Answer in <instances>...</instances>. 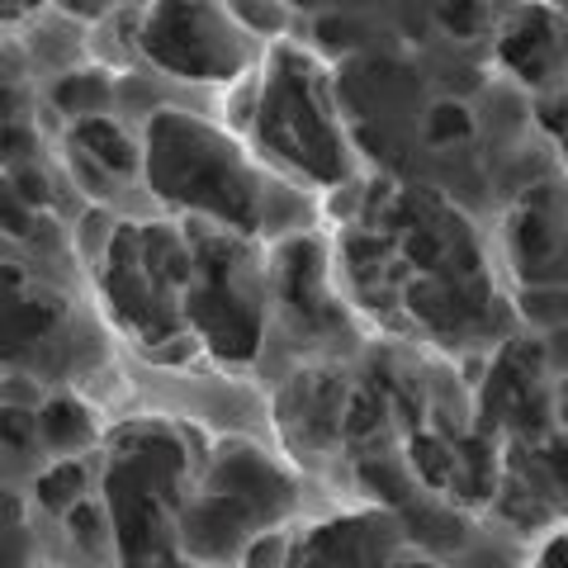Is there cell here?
Wrapping results in <instances>:
<instances>
[{
    "mask_svg": "<svg viewBox=\"0 0 568 568\" xmlns=\"http://www.w3.org/2000/svg\"><path fill=\"white\" fill-rule=\"evenodd\" d=\"M156 152H152V175L156 185L175 200H194L233 223H252V200H246V185L237 181L227 152L213 142L209 133L190 129L181 119H162L156 123Z\"/></svg>",
    "mask_w": 568,
    "mask_h": 568,
    "instance_id": "6da1fadb",
    "label": "cell"
},
{
    "mask_svg": "<svg viewBox=\"0 0 568 568\" xmlns=\"http://www.w3.org/2000/svg\"><path fill=\"white\" fill-rule=\"evenodd\" d=\"M540 114H545V129H555V133L568 129V100H545Z\"/></svg>",
    "mask_w": 568,
    "mask_h": 568,
    "instance_id": "83f0119b",
    "label": "cell"
},
{
    "mask_svg": "<svg viewBox=\"0 0 568 568\" xmlns=\"http://www.w3.org/2000/svg\"><path fill=\"white\" fill-rule=\"evenodd\" d=\"M77 142H81L85 152L100 156V166H110V171H133V148H129V138H123L114 123H104V119H81V123H77Z\"/></svg>",
    "mask_w": 568,
    "mask_h": 568,
    "instance_id": "30bf717a",
    "label": "cell"
},
{
    "mask_svg": "<svg viewBox=\"0 0 568 568\" xmlns=\"http://www.w3.org/2000/svg\"><path fill=\"white\" fill-rule=\"evenodd\" d=\"M361 484L375 488L379 497H388V503H407V484L388 465H375V459H365L361 465Z\"/></svg>",
    "mask_w": 568,
    "mask_h": 568,
    "instance_id": "ffe728a7",
    "label": "cell"
},
{
    "mask_svg": "<svg viewBox=\"0 0 568 568\" xmlns=\"http://www.w3.org/2000/svg\"><path fill=\"white\" fill-rule=\"evenodd\" d=\"M71 530H77L81 540H95V536H100V517H95V507L71 503Z\"/></svg>",
    "mask_w": 568,
    "mask_h": 568,
    "instance_id": "7402d4cb",
    "label": "cell"
},
{
    "mask_svg": "<svg viewBox=\"0 0 568 568\" xmlns=\"http://www.w3.org/2000/svg\"><path fill=\"white\" fill-rule=\"evenodd\" d=\"M104 100H110V85H104L100 77H67L58 85V104H62V110L91 114V110H100Z\"/></svg>",
    "mask_w": 568,
    "mask_h": 568,
    "instance_id": "4fadbf2b",
    "label": "cell"
},
{
    "mask_svg": "<svg viewBox=\"0 0 568 568\" xmlns=\"http://www.w3.org/2000/svg\"><path fill=\"white\" fill-rule=\"evenodd\" d=\"M142 237L133 233V227H119L114 233V246H110V298L123 323H133L148 342H166V336L175 332V317L156 304V284L142 280Z\"/></svg>",
    "mask_w": 568,
    "mask_h": 568,
    "instance_id": "3957f363",
    "label": "cell"
},
{
    "mask_svg": "<svg viewBox=\"0 0 568 568\" xmlns=\"http://www.w3.org/2000/svg\"><path fill=\"white\" fill-rule=\"evenodd\" d=\"M81 484H85L81 465H58L52 474H43V478H39V497H43L48 507H67V503H77Z\"/></svg>",
    "mask_w": 568,
    "mask_h": 568,
    "instance_id": "2e32d148",
    "label": "cell"
},
{
    "mask_svg": "<svg viewBox=\"0 0 568 568\" xmlns=\"http://www.w3.org/2000/svg\"><path fill=\"white\" fill-rule=\"evenodd\" d=\"M142 265H148V280L162 290V284H185L190 280V252L171 233L152 227L142 233Z\"/></svg>",
    "mask_w": 568,
    "mask_h": 568,
    "instance_id": "9c48e42d",
    "label": "cell"
},
{
    "mask_svg": "<svg viewBox=\"0 0 568 568\" xmlns=\"http://www.w3.org/2000/svg\"><path fill=\"white\" fill-rule=\"evenodd\" d=\"M39 432L52 440V446H77V440H85V432H91V422H85V413L77 403H48V413L39 417Z\"/></svg>",
    "mask_w": 568,
    "mask_h": 568,
    "instance_id": "8fae6325",
    "label": "cell"
},
{
    "mask_svg": "<svg viewBox=\"0 0 568 568\" xmlns=\"http://www.w3.org/2000/svg\"><path fill=\"white\" fill-rule=\"evenodd\" d=\"M440 20H446L455 33H469L478 24V10L474 6H450V10H440Z\"/></svg>",
    "mask_w": 568,
    "mask_h": 568,
    "instance_id": "484cf974",
    "label": "cell"
},
{
    "mask_svg": "<svg viewBox=\"0 0 568 568\" xmlns=\"http://www.w3.org/2000/svg\"><path fill=\"white\" fill-rule=\"evenodd\" d=\"M6 223H10V233H14V237H29V219H24L20 194H14V190H6Z\"/></svg>",
    "mask_w": 568,
    "mask_h": 568,
    "instance_id": "d4e9b609",
    "label": "cell"
},
{
    "mask_svg": "<svg viewBox=\"0 0 568 568\" xmlns=\"http://www.w3.org/2000/svg\"><path fill=\"white\" fill-rule=\"evenodd\" d=\"M200 20H204V10H185V6L156 10L148 24V52L156 62L185 71V77H219V71L233 67V52L204 39V33L194 29Z\"/></svg>",
    "mask_w": 568,
    "mask_h": 568,
    "instance_id": "277c9868",
    "label": "cell"
},
{
    "mask_svg": "<svg viewBox=\"0 0 568 568\" xmlns=\"http://www.w3.org/2000/svg\"><path fill=\"white\" fill-rule=\"evenodd\" d=\"M379 417H384V398L375 394V388H365V394L351 403V413H346V422H342V432H346V436H369V432L379 426Z\"/></svg>",
    "mask_w": 568,
    "mask_h": 568,
    "instance_id": "d6986e66",
    "label": "cell"
},
{
    "mask_svg": "<svg viewBox=\"0 0 568 568\" xmlns=\"http://www.w3.org/2000/svg\"><path fill=\"white\" fill-rule=\"evenodd\" d=\"M407 308L432 327H465L484 313L478 280H422L407 290Z\"/></svg>",
    "mask_w": 568,
    "mask_h": 568,
    "instance_id": "8992f818",
    "label": "cell"
},
{
    "mask_svg": "<svg viewBox=\"0 0 568 568\" xmlns=\"http://www.w3.org/2000/svg\"><path fill=\"white\" fill-rule=\"evenodd\" d=\"M459 465H465V478H455V488H465V497H484L488 493V450H484V440H469L465 455H459Z\"/></svg>",
    "mask_w": 568,
    "mask_h": 568,
    "instance_id": "ac0fdd59",
    "label": "cell"
},
{
    "mask_svg": "<svg viewBox=\"0 0 568 568\" xmlns=\"http://www.w3.org/2000/svg\"><path fill=\"white\" fill-rule=\"evenodd\" d=\"M284 298L294 313L323 317V298H317V252L308 242H294L284 252Z\"/></svg>",
    "mask_w": 568,
    "mask_h": 568,
    "instance_id": "ba28073f",
    "label": "cell"
},
{
    "mask_svg": "<svg viewBox=\"0 0 568 568\" xmlns=\"http://www.w3.org/2000/svg\"><path fill=\"white\" fill-rule=\"evenodd\" d=\"M265 138L290 156V162L308 166L313 175L332 181L336 175V156H332V133L327 123L317 119V110L308 104L304 85L298 81H280L271 95V114H265Z\"/></svg>",
    "mask_w": 568,
    "mask_h": 568,
    "instance_id": "7a4b0ae2",
    "label": "cell"
},
{
    "mask_svg": "<svg viewBox=\"0 0 568 568\" xmlns=\"http://www.w3.org/2000/svg\"><path fill=\"white\" fill-rule=\"evenodd\" d=\"M242 14H246V20H252V24H265V29L280 24V14H275V10H242Z\"/></svg>",
    "mask_w": 568,
    "mask_h": 568,
    "instance_id": "4dcf8cb0",
    "label": "cell"
},
{
    "mask_svg": "<svg viewBox=\"0 0 568 568\" xmlns=\"http://www.w3.org/2000/svg\"><path fill=\"white\" fill-rule=\"evenodd\" d=\"M351 33H355V29L342 24V20H323V39H327V43H351Z\"/></svg>",
    "mask_w": 568,
    "mask_h": 568,
    "instance_id": "f1b7e54d",
    "label": "cell"
},
{
    "mask_svg": "<svg viewBox=\"0 0 568 568\" xmlns=\"http://www.w3.org/2000/svg\"><path fill=\"white\" fill-rule=\"evenodd\" d=\"M521 313L530 323H568V290H526L521 294Z\"/></svg>",
    "mask_w": 568,
    "mask_h": 568,
    "instance_id": "e0dca14e",
    "label": "cell"
},
{
    "mask_svg": "<svg viewBox=\"0 0 568 568\" xmlns=\"http://www.w3.org/2000/svg\"><path fill=\"white\" fill-rule=\"evenodd\" d=\"M549 246H555V242H549V223H545V213L536 209V213H521V219H517V252H521V261L526 265H536V261H545L549 256Z\"/></svg>",
    "mask_w": 568,
    "mask_h": 568,
    "instance_id": "9a60e30c",
    "label": "cell"
},
{
    "mask_svg": "<svg viewBox=\"0 0 568 568\" xmlns=\"http://www.w3.org/2000/svg\"><path fill=\"white\" fill-rule=\"evenodd\" d=\"M29 432H33V422L24 413H6V446L10 450H24L29 446Z\"/></svg>",
    "mask_w": 568,
    "mask_h": 568,
    "instance_id": "cb8c5ba5",
    "label": "cell"
},
{
    "mask_svg": "<svg viewBox=\"0 0 568 568\" xmlns=\"http://www.w3.org/2000/svg\"><path fill=\"white\" fill-rule=\"evenodd\" d=\"M549 14L545 10H530L521 14V24L507 33V43H503V58L521 71L526 81H540L545 77V67H549Z\"/></svg>",
    "mask_w": 568,
    "mask_h": 568,
    "instance_id": "52a82bcc",
    "label": "cell"
},
{
    "mask_svg": "<svg viewBox=\"0 0 568 568\" xmlns=\"http://www.w3.org/2000/svg\"><path fill=\"white\" fill-rule=\"evenodd\" d=\"M413 465L426 484H436V488L455 478V455H446V446H440L436 436H413Z\"/></svg>",
    "mask_w": 568,
    "mask_h": 568,
    "instance_id": "7c38bea8",
    "label": "cell"
},
{
    "mask_svg": "<svg viewBox=\"0 0 568 568\" xmlns=\"http://www.w3.org/2000/svg\"><path fill=\"white\" fill-rule=\"evenodd\" d=\"M379 252H384V242H379V237H355V242L346 246V256H351L355 265H365V261H375Z\"/></svg>",
    "mask_w": 568,
    "mask_h": 568,
    "instance_id": "4316f807",
    "label": "cell"
},
{
    "mask_svg": "<svg viewBox=\"0 0 568 568\" xmlns=\"http://www.w3.org/2000/svg\"><path fill=\"white\" fill-rule=\"evenodd\" d=\"M58 298H29V304H14V346L29 342V336H43L58 323Z\"/></svg>",
    "mask_w": 568,
    "mask_h": 568,
    "instance_id": "5bb4252c",
    "label": "cell"
},
{
    "mask_svg": "<svg viewBox=\"0 0 568 568\" xmlns=\"http://www.w3.org/2000/svg\"><path fill=\"white\" fill-rule=\"evenodd\" d=\"M559 413H564V422H568V384H564V394H559Z\"/></svg>",
    "mask_w": 568,
    "mask_h": 568,
    "instance_id": "d6a6232c",
    "label": "cell"
},
{
    "mask_svg": "<svg viewBox=\"0 0 568 568\" xmlns=\"http://www.w3.org/2000/svg\"><path fill=\"white\" fill-rule=\"evenodd\" d=\"M555 351H559V355H568V332H559V336H555Z\"/></svg>",
    "mask_w": 568,
    "mask_h": 568,
    "instance_id": "1f68e13d",
    "label": "cell"
},
{
    "mask_svg": "<svg viewBox=\"0 0 568 568\" xmlns=\"http://www.w3.org/2000/svg\"><path fill=\"white\" fill-rule=\"evenodd\" d=\"M342 388L332 375H298L280 398V417L290 432H298L304 446H323V440L342 426Z\"/></svg>",
    "mask_w": 568,
    "mask_h": 568,
    "instance_id": "5b68a950",
    "label": "cell"
},
{
    "mask_svg": "<svg viewBox=\"0 0 568 568\" xmlns=\"http://www.w3.org/2000/svg\"><path fill=\"white\" fill-rule=\"evenodd\" d=\"M10 190H14V194H24L29 204H48V200H52L43 175H14V181H10Z\"/></svg>",
    "mask_w": 568,
    "mask_h": 568,
    "instance_id": "603a6c76",
    "label": "cell"
},
{
    "mask_svg": "<svg viewBox=\"0 0 568 568\" xmlns=\"http://www.w3.org/2000/svg\"><path fill=\"white\" fill-rule=\"evenodd\" d=\"M432 138L436 142H455V138H469V114L459 104H440L432 114Z\"/></svg>",
    "mask_w": 568,
    "mask_h": 568,
    "instance_id": "44dd1931",
    "label": "cell"
},
{
    "mask_svg": "<svg viewBox=\"0 0 568 568\" xmlns=\"http://www.w3.org/2000/svg\"><path fill=\"white\" fill-rule=\"evenodd\" d=\"M545 568H568V540H555V545H549Z\"/></svg>",
    "mask_w": 568,
    "mask_h": 568,
    "instance_id": "f546056e",
    "label": "cell"
}]
</instances>
